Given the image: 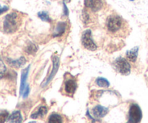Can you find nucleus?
<instances>
[{"label":"nucleus","mask_w":148,"mask_h":123,"mask_svg":"<svg viewBox=\"0 0 148 123\" xmlns=\"http://www.w3.org/2000/svg\"><path fill=\"white\" fill-rule=\"evenodd\" d=\"M125 25L126 22L118 14H111L107 19V30L112 34H116L119 33Z\"/></svg>","instance_id":"2"},{"label":"nucleus","mask_w":148,"mask_h":123,"mask_svg":"<svg viewBox=\"0 0 148 123\" xmlns=\"http://www.w3.org/2000/svg\"><path fill=\"white\" fill-rule=\"evenodd\" d=\"M28 123H36V122H34V121H33V122H28Z\"/></svg>","instance_id":"27"},{"label":"nucleus","mask_w":148,"mask_h":123,"mask_svg":"<svg viewBox=\"0 0 148 123\" xmlns=\"http://www.w3.org/2000/svg\"><path fill=\"white\" fill-rule=\"evenodd\" d=\"M92 115L96 119H101L104 118L109 112V109L101 105H97L92 109Z\"/></svg>","instance_id":"9"},{"label":"nucleus","mask_w":148,"mask_h":123,"mask_svg":"<svg viewBox=\"0 0 148 123\" xmlns=\"http://www.w3.org/2000/svg\"><path fill=\"white\" fill-rule=\"evenodd\" d=\"M82 21L85 24H88V22L90 20V14H88V12L85 10H83L82 11Z\"/></svg>","instance_id":"21"},{"label":"nucleus","mask_w":148,"mask_h":123,"mask_svg":"<svg viewBox=\"0 0 148 123\" xmlns=\"http://www.w3.org/2000/svg\"><path fill=\"white\" fill-rule=\"evenodd\" d=\"M127 123H129V122H127Z\"/></svg>","instance_id":"29"},{"label":"nucleus","mask_w":148,"mask_h":123,"mask_svg":"<svg viewBox=\"0 0 148 123\" xmlns=\"http://www.w3.org/2000/svg\"><path fill=\"white\" fill-rule=\"evenodd\" d=\"M29 92H30V88H29V85L27 84V86H26L25 89L24 91H23V94H22V96H23V97L24 98V99H25V98L27 97V96H28L29 94Z\"/></svg>","instance_id":"23"},{"label":"nucleus","mask_w":148,"mask_h":123,"mask_svg":"<svg viewBox=\"0 0 148 123\" xmlns=\"http://www.w3.org/2000/svg\"><path fill=\"white\" fill-rule=\"evenodd\" d=\"M138 50H139V47L138 46H136V47L133 48L131 49L130 50L127 51L126 55H127V58H128V60H130L131 62L134 63L137 59Z\"/></svg>","instance_id":"15"},{"label":"nucleus","mask_w":148,"mask_h":123,"mask_svg":"<svg viewBox=\"0 0 148 123\" xmlns=\"http://www.w3.org/2000/svg\"><path fill=\"white\" fill-rule=\"evenodd\" d=\"M48 123H63V118L57 113H53L49 116Z\"/></svg>","instance_id":"16"},{"label":"nucleus","mask_w":148,"mask_h":123,"mask_svg":"<svg viewBox=\"0 0 148 123\" xmlns=\"http://www.w3.org/2000/svg\"><path fill=\"white\" fill-rule=\"evenodd\" d=\"M48 108L46 106H40L36 112H33L31 115L30 118L32 119H38V118H42L47 114Z\"/></svg>","instance_id":"12"},{"label":"nucleus","mask_w":148,"mask_h":123,"mask_svg":"<svg viewBox=\"0 0 148 123\" xmlns=\"http://www.w3.org/2000/svg\"><path fill=\"white\" fill-rule=\"evenodd\" d=\"M115 68L117 71L121 74L127 76L130 73L131 71V66L129 62L124 58H118L115 60Z\"/></svg>","instance_id":"5"},{"label":"nucleus","mask_w":148,"mask_h":123,"mask_svg":"<svg viewBox=\"0 0 148 123\" xmlns=\"http://www.w3.org/2000/svg\"><path fill=\"white\" fill-rule=\"evenodd\" d=\"M97 85L100 87H104V88H108L109 87L110 83L108 82V81L106 79H104V78L99 77L96 79L95 81Z\"/></svg>","instance_id":"17"},{"label":"nucleus","mask_w":148,"mask_h":123,"mask_svg":"<svg viewBox=\"0 0 148 123\" xmlns=\"http://www.w3.org/2000/svg\"><path fill=\"white\" fill-rule=\"evenodd\" d=\"M77 88V84L76 81L73 79H68L65 81L64 83V91L68 95L72 96L75 94Z\"/></svg>","instance_id":"8"},{"label":"nucleus","mask_w":148,"mask_h":123,"mask_svg":"<svg viewBox=\"0 0 148 123\" xmlns=\"http://www.w3.org/2000/svg\"><path fill=\"white\" fill-rule=\"evenodd\" d=\"M38 17L40 20L44 22H51V19L50 18L48 13L46 12H39L38 13Z\"/></svg>","instance_id":"19"},{"label":"nucleus","mask_w":148,"mask_h":123,"mask_svg":"<svg viewBox=\"0 0 148 123\" xmlns=\"http://www.w3.org/2000/svg\"><path fill=\"white\" fill-rule=\"evenodd\" d=\"M20 17L17 12L7 14L3 22V29L6 33H13L17 31L20 25Z\"/></svg>","instance_id":"1"},{"label":"nucleus","mask_w":148,"mask_h":123,"mask_svg":"<svg viewBox=\"0 0 148 123\" xmlns=\"http://www.w3.org/2000/svg\"><path fill=\"white\" fill-rule=\"evenodd\" d=\"M6 66L4 65V63H3L2 60L0 59V77H2L3 75L4 74V73L6 72Z\"/></svg>","instance_id":"22"},{"label":"nucleus","mask_w":148,"mask_h":123,"mask_svg":"<svg viewBox=\"0 0 148 123\" xmlns=\"http://www.w3.org/2000/svg\"><path fill=\"white\" fill-rule=\"evenodd\" d=\"M143 118V112L137 104H132L129 111V123H140Z\"/></svg>","instance_id":"4"},{"label":"nucleus","mask_w":148,"mask_h":123,"mask_svg":"<svg viewBox=\"0 0 148 123\" xmlns=\"http://www.w3.org/2000/svg\"><path fill=\"white\" fill-rule=\"evenodd\" d=\"M130 1H134V0H130Z\"/></svg>","instance_id":"28"},{"label":"nucleus","mask_w":148,"mask_h":123,"mask_svg":"<svg viewBox=\"0 0 148 123\" xmlns=\"http://www.w3.org/2000/svg\"><path fill=\"white\" fill-rule=\"evenodd\" d=\"M29 69H30V66H27L26 69H23V71H22V75H21V83H20V94H23V91L25 89L26 86L27 84H26V80H27V75H28L29 72Z\"/></svg>","instance_id":"10"},{"label":"nucleus","mask_w":148,"mask_h":123,"mask_svg":"<svg viewBox=\"0 0 148 123\" xmlns=\"http://www.w3.org/2000/svg\"><path fill=\"white\" fill-rule=\"evenodd\" d=\"M9 118V113L7 111L0 112V123H4Z\"/></svg>","instance_id":"20"},{"label":"nucleus","mask_w":148,"mask_h":123,"mask_svg":"<svg viewBox=\"0 0 148 123\" xmlns=\"http://www.w3.org/2000/svg\"><path fill=\"white\" fill-rule=\"evenodd\" d=\"M8 121L10 123H22L23 117L20 111L17 110L13 112L8 118Z\"/></svg>","instance_id":"14"},{"label":"nucleus","mask_w":148,"mask_h":123,"mask_svg":"<svg viewBox=\"0 0 148 123\" xmlns=\"http://www.w3.org/2000/svg\"><path fill=\"white\" fill-rule=\"evenodd\" d=\"M84 4L85 7L95 12L102 10L104 6V1L103 0H85Z\"/></svg>","instance_id":"7"},{"label":"nucleus","mask_w":148,"mask_h":123,"mask_svg":"<svg viewBox=\"0 0 148 123\" xmlns=\"http://www.w3.org/2000/svg\"><path fill=\"white\" fill-rule=\"evenodd\" d=\"M9 10V7L7 6H3V7H0V15L3 14L4 12H7Z\"/></svg>","instance_id":"24"},{"label":"nucleus","mask_w":148,"mask_h":123,"mask_svg":"<svg viewBox=\"0 0 148 123\" xmlns=\"http://www.w3.org/2000/svg\"><path fill=\"white\" fill-rule=\"evenodd\" d=\"M7 61L8 63V64L10 66H11L12 67L17 68V69H19V68L22 67L23 66H24L26 63V59L25 58V57L22 56L20 58L17 59V60H12V59L10 58H7Z\"/></svg>","instance_id":"11"},{"label":"nucleus","mask_w":148,"mask_h":123,"mask_svg":"<svg viewBox=\"0 0 148 123\" xmlns=\"http://www.w3.org/2000/svg\"><path fill=\"white\" fill-rule=\"evenodd\" d=\"M37 50L38 47L33 43H29V44L25 48V52L28 54H34Z\"/></svg>","instance_id":"18"},{"label":"nucleus","mask_w":148,"mask_h":123,"mask_svg":"<svg viewBox=\"0 0 148 123\" xmlns=\"http://www.w3.org/2000/svg\"><path fill=\"white\" fill-rule=\"evenodd\" d=\"M66 23L64 22H60L57 24L56 25V29L54 30L53 32V37H59V36H62L64 34V33L66 30Z\"/></svg>","instance_id":"13"},{"label":"nucleus","mask_w":148,"mask_h":123,"mask_svg":"<svg viewBox=\"0 0 148 123\" xmlns=\"http://www.w3.org/2000/svg\"><path fill=\"white\" fill-rule=\"evenodd\" d=\"M63 4H64V16H68V14H69V10H68L67 9V7L66 6V4H65V2H64L63 1Z\"/></svg>","instance_id":"25"},{"label":"nucleus","mask_w":148,"mask_h":123,"mask_svg":"<svg viewBox=\"0 0 148 123\" xmlns=\"http://www.w3.org/2000/svg\"><path fill=\"white\" fill-rule=\"evenodd\" d=\"M70 1H71V0H63L64 2H69Z\"/></svg>","instance_id":"26"},{"label":"nucleus","mask_w":148,"mask_h":123,"mask_svg":"<svg viewBox=\"0 0 148 123\" xmlns=\"http://www.w3.org/2000/svg\"><path fill=\"white\" fill-rule=\"evenodd\" d=\"M81 42H82V45L85 48L91 50V51H94L98 48L95 42L92 40V32L90 29L85 30L83 32L82 35V37H81Z\"/></svg>","instance_id":"3"},{"label":"nucleus","mask_w":148,"mask_h":123,"mask_svg":"<svg viewBox=\"0 0 148 123\" xmlns=\"http://www.w3.org/2000/svg\"><path fill=\"white\" fill-rule=\"evenodd\" d=\"M52 63H53V69H52L51 72L49 74V77L47 78L46 81L43 82V84H41V87H45L46 86H47L51 82L53 78L56 75L59 66V58L57 56H53V57H52Z\"/></svg>","instance_id":"6"}]
</instances>
